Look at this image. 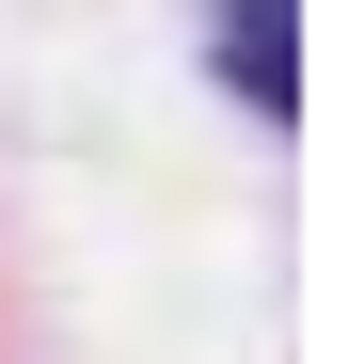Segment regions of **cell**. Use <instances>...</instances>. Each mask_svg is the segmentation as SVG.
Returning <instances> with one entry per match:
<instances>
[{
  "instance_id": "cell-1",
  "label": "cell",
  "mask_w": 349,
  "mask_h": 364,
  "mask_svg": "<svg viewBox=\"0 0 349 364\" xmlns=\"http://www.w3.org/2000/svg\"><path fill=\"white\" fill-rule=\"evenodd\" d=\"M239 16H254V32H239V80H254L270 111H302V64H286V16H302V0H239Z\"/></svg>"
}]
</instances>
